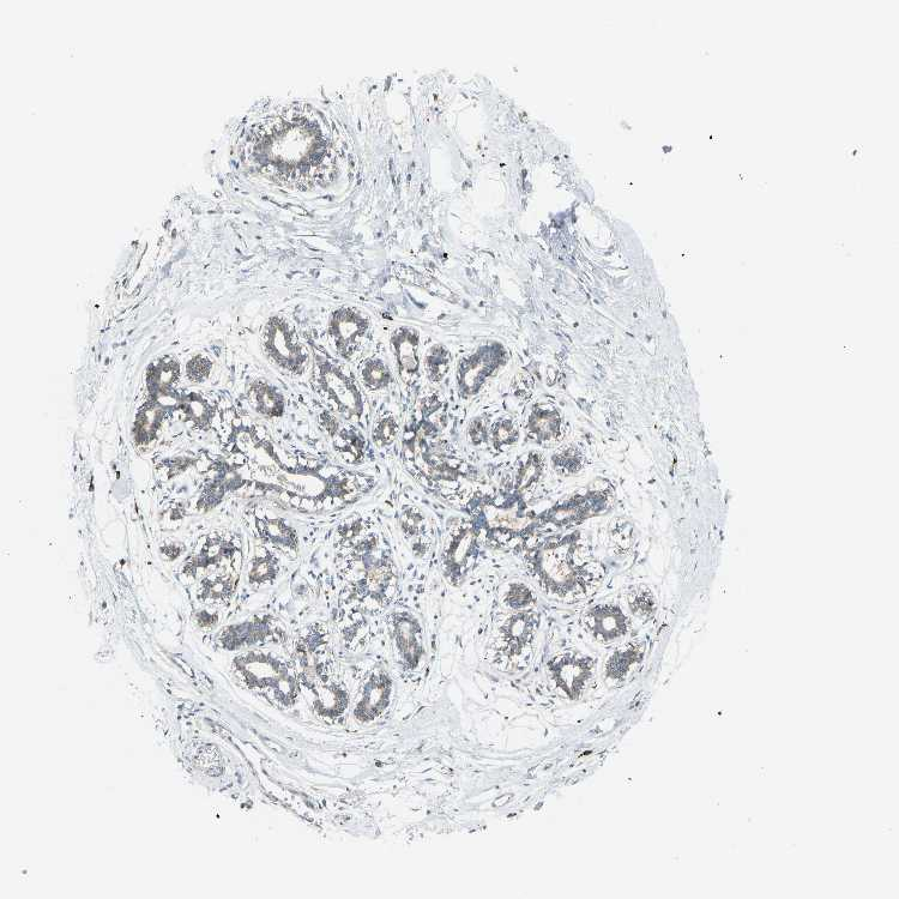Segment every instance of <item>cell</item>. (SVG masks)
<instances>
[{"label": "cell", "instance_id": "19", "mask_svg": "<svg viewBox=\"0 0 899 899\" xmlns=\"http://www.w3.org/2000/svg\"><path fill=\"white\" fill-rule=\"evenodd\" d=\"M280 561L279 557L268 546L258 547L250 560L249 567H247V581L253 587H265V585L274 584L280 577Z\"/></svg>", "mask_w": 899, "mask_h": 899}, {"label": "cell", "instance_id": "4", "mask_svg": "<svg viewBox=\"0 0 899 899\" xmlns=\"http://www.w3.org/2000/svg\"><path fill=\"white\" fill-rule=\"evenodd\" d=\"M352 587L360 600L385 603L395 588L397 569L390 549L380 545L377 534L368 533L349 545Z\"/></svg>", "mask_w": 899, "mask_h": 899}, {"label": "cell", "instance_id": "11", "mask_svg": "<svg viewBox=\"0 0 899 899\" xmlns=\"http://www.w3.org/2000/svg\"><path fill=\"white\" fill-rule=\"evenodd\" d=\"M392 638L404 667L415 669L425 655L424 633L418 618L409 611H397L391 617Z\"/></svg>", "mask_w": 899, "mask_h": 899}, {"label": "cell", "instance_id": "3", "mask_svg": "<svg viewBox=\"0 0 899 899\" xmlns=\"http://www.w3.org/2000/svg\"><path fill=\"white\" fill-rule=\"evenodd\" d=\"M538 516L520 493L497 494L476 500L472 521L481 539L491 543L526 541L538 528Z\"/></svg>", "mask_w": 899, "mask_h": 899}, {"label": "cell", "instance_id": "2", "mask_svg": "<svg viewBox=\"0 0 899 899\" xmlns=\"http://www.w3.org/2000/svg\"><path fill=\"white\" fill-rule=\"evenodd\" d=\"M311 371L318 395L330 412L361 430L370 426L366 392L357 376L347 370L346 362L315 352Z\"/></svg>", "mask_w": 899, "mask_h": 899}, {"label": "cell", "instance_id": "27", "mask_svg": "<svg viewBox=\"0 0 899 899\" xmlns=\"http://www.w3.org/2000/svg\"><path fill=\"white\" fill-rule=\"evenodd\" d=\"M638 659V651L635 648H627L619 650L609 657L606 663V674L608 678L620 679L629 671L630 667Z\"/></svg>", "mask_w": 899, "mask_h": 899}, {"label": "cell", "instance_id": "17", "mask_svg": "<svg viewBox=\"0 0 899 899\" xmlns=\"http://www.w3.org/2000/svg\"><path fill=\"white\" fill-rule=\"evenodd\" d=\"M357 378L368 394H382L397 382L394 366L380 355H370L358 362Z\"/></svg>", "mask_w": 899, "mask_h": 899}, {"label": "cell", "instance_id": "22", "mask_svg": "<svg viewBox=\"0 0 899 899\" xmlns=\"http://www.w3.org/2000/svg\"><path fill=\"white\" fill-rule=\"evenodd\" d=\"M401 432L402 428L397 416L392 413H385L378 416L371 425V442L379 450L390 449L397 443Z\"/></svg>", "mask_w": 899, "mask_h": 899}, {"label": "cell", "instance_id": "13", "mask_svg": "<svg viewBox=\"0 0 899 899\" xmlns=\"http://www.w3.org/2000/svg\"><path fill=\"white\" fill-rule=\"evenodd\" d=\"M583 625L595 641L613 643L626 635L629 630V619L620 606L602 602L585 612Z\"/></svg>", "mask_w": 899, "mask_h": 899}, {"label": "cell", "instance_id": "5", "mask_svg": "<svg viewBox=\"0 0 899 899\" xmlns=\"http://www.w3.org/2000/svg\"><path fill=\"white\" fill-rule=\"evenodd\" d=\"M372 327L371 317L359 307H336L329 313L324 333L333 357L346 364L357 361L371 339Z\"/></svg>", "mask_w": 899, "mask_h": 899}, {"label": "cell", "instance_id": "26", "mask_svg": "<svg viewBox=\"0 0 899 899\" xmlns=\"http://www.w3.org/2000/svg\"><path fill=\"white\" fill-rule=\"evenodd\" d=\"M529 430L534 438L547 442L558 436L560 420L551 413H541L530 420Z\"/></svg>", "mask_w": 899, "mask_h": 899}, {"label": "cell", "instance_id": "20", "mask_svg": "<svg viewBox=\"0 0 899 899\" xmlns=\"http://www.w3.org/2000/svg\"><path fill=\"white\" fill-rule=\"evenodd\" d=\"M398 527L404 538L413 543L415 553L422 555L427 552V545L422 542L427 530V518L418 506L410 504L402 506L398 515Z\"/></svg>", "mask_w": 899, "mask_h": 899}, {"label": "cell", "instance_id": "10", "mask_svg": "<svg viewBox=\"0 0 899 899\" xmlns=\"http://www.w3.org/2000/svg\"><path fill=\"white\" fill-rule=\"evenodd\" d=\"M420 335L416 329L398 325L389 335V349L397 378L413 384L420 376Z\"/></svg>", "mask_w": 899, "mask_h": 899}, {"label": "cell", "instance_id": "32", "mask_svg": "<svg viewBox=\"0 0 899 899\" xmlns=\"http://www.w3.org/2000/svg\"><path fill=\"white\" fill-rule=\"evenodd\" d=\"M468 437L470 443L475 446L484 444L487 440L486 426L482 420H474L468 428Z\"/></svg>", "mask_w": 899, "mask_h": 899}, {"label": "cell", "instance_id": "31", "mask_svg": "<svg viewBox=\"0 0 899 899\" xmlns=\"http://www.w3.org/2000/svg\"><path fill=\"white\" fill-rule=\"evenodd\" d=\"M609 536L618 549L629 548L632 542V528L629 523L618 521L613 524Z\"/></svg>", "mask_w": 899, "mask_h": 899}, {"label": "cell", "instance_id": "12", "mask_svg": "<svg viewBox=\"0 0 899 899\" xmlns=\"http://www.w3.org/2000/svg\"><path fill=\"white\" fill-rule=\"evenodd\" d=\"M594 662L589 656L564 654L555 657L548 665L555 685L569 697H577L593 677Z\"/></svg>", "mask_w": 899, "mask_h": 899}, {"label": "cell", "instance_id": "9", "mask_svg": "<svg viewBox=\"0 0 899 899\" xmlns=\"http://www.w3.org/2000/svg\"><path fill=\"white\" fill-rule=\"evenodd\" d=\"M318 425L343 460L354 464L364 460L367 440L360 427L349 424L329 409L319 412Z\"/></svg>", "mask_w": 899, "mask_h": 899}, {"label": "cell", "instance_id": "18", "mask_svg": "<svg viewBox=\"0 0 899 899\" xmlns=\"http://www.w3.org/2000/svg\"><path fill=\"white\" fill-rule=\"evenodd\" d=\"M270 633V618L255 617L227 627L222 633L221 641L226 649L235 650L261 642Z\"/></svg>", "mask_w": 899, "mask_h": 899}, {"label": "cell", "instance_id": "30", "mask_svg": "<svg viewBox=\"0 0 899 899\" xmlns=\"http://www.w3.org/2000/svg\"><path fill=\"white\" fill-rule=\"evenodd\" d=\"M518 434L514 425L509 421L498 422L492 428V440L496 448H503L516 442Z\"/></svg>", "mask_w": 899, "mask_h": 899}, {"label": "cell", "instance_id": "29", "mask_svg": "<svg viewBox=\"0 0 899 899\" xmlns=\"http://www.w3.org/2000/svg\"><path fill=\"white\" fill-rule=\"evenodd\" d=\"M583 457L575 448H567L553 457L554 468L564 475L576 474L581 470Z\"/></svg>", "mask_w": 899, "mask_h": 899}, {"label": "cell", "instance_id": "24", "mask_svg": "<svg viewBox=\"0 0 899 899\" xmlns=\"http://www.w3.org/2000/svg\"><path fill=\"white\" fill-rule=\"evenodd\" d=\"M543 472L542 462L539 456L530 455L527 461L522 463L520 469L517 470L514 492L523 496L524 492L533 488L541 479Z\"/></svg>", "mask_w": 899, "mask_h": 899}, {"label": "cell", "instance_id": "7", "mask_svg": "<svg viewBox=\"0 0 899 899\" xmlns=\"http://www.w3.org/2000/svg\"><path fill=\"white\" fill-rule=\"evenodd\" d=\"M481 535L472 521L458 524L446 536L442 549L443 576L452 587H460L466 581L478 560Z\"/></svg>", "mask_w": 899, "mask_h": 899}, {"label": "cell", "instance_id": "23", "mask_svg": "<svg viewBox=\"0 0 899 899\" xmlns=\"http://www.w3.org/2000/svg\"><path fill=\"white\" fill-rule=\"evenodd\" d=\"M425 372L432 383L442 382L448 374L451 365V357L444 346H434L426 353Z\"/></svg>", "mask_w": 899, "mask_h": 899}, {"label": "cell", "instance_id": "16", "mask_svg": "<svg viewBox=\"0 0 899 899\" xmlns=\"http://www.w3.org/2000/svg\"><path fill=\"white\" fill-rule=\"evenodd\" d=\"M392 679L384 671L373 672L367 678L361 690V696L355 709L362 721L374 720L388 707L392 693Z\"/></svg>", "mask_w": 899, "mask_h": 899}, {"label": "cell", "instance_id": "25", "mask_svg": "<svg viewBox=\"0 0 899 899\" xmlns=\"http://www.w3.org/2000/svg\"><path fill=\"white\" fill-rule=\"evenodd\" d=\"M535 602L536 595L533 589L522 582L511 583L503 597L504 606L515 612L526 611L532 608Z\"/></svg>", "mask_w": 899, "mask_h": 899}, {"label": "cell", "instance_id": "14", "mask_svg": "<svg viewBox=\"0 0 899 899\" xmlns=\"http://www.w3.org/2000/svg\"><path fill=\"white\" fill-rule=\"evenodd\" d=\"M540 626L539 614L532 608L515 612L500 627V644L510 657L520 656L533 643Z\"/></svg>", "mask_w": 899, "mask_h": 899}, {"label": "cell", "instance_id": "28", "mask_svg": "<svg viewBox=\"0 0 899 899\" xmlns=\"http://www.w3.org/2000/svg\"><path fill=\"white\" fill-rule=\"evenodd\" d=\"M627 602H629L631 612L638 618H649L655 612L656 602L648 589L631 591Z\"/></svg>", "mask_w": 899, "mask_h": 899}, {"label": "cell", "instance_id": "6", "mask_svg": "<svg viewBox=\"0 0 899 899\" xmlns=\"http://www.w3.org/2000/svg\"><path fill=\"white\" fill-rule=\"evenodd\" d=\"M263 343L265 352L276 367L292 377H303L311 370L313 353L291 319L283 316L271 318L264 328Z\"/></svg>", "mask_w": 899, "mask_h": 899}, {"label": "cell", "instance_id": "1", "mask_svg": "<svg viewBox=\"0 0 899 899\" xmlns=\"http://www.w3.org/2000/svg\"><path fill=\"white\" fill-rule=\"evenodd\" d=\"M524 565L549 599L573 603L584 599L600 581V567L590 557L581 530L547 536L524 548Z\"/></svg>", "mask_w": 899, "mask_h": 899}, {"label": "cell", "instance_id": "15", "mask_svg": "<svg viewBox=\"0 0 899 899\" xmlns=\"http://www.w3.org/2000/svg\"><path fill=\"white\" fill-rule=\"evenodd\" d=\"M257 532L263 545L270 546L288 555H297L300 551L298 529L286 517L264 512L256 518Z\"/></svg>", "mask_w": 899, "mask_h": 899}, {"label": "cell", "instance_id": "21", "mask_svg": "<svg viewBox=\"0 0 899 899\" xmlns=\"http://www.w3.org/2000/svg\"><path fill=\"white\" fill-rule=\"evenodd\" d=\"M257 412L268 419H281L287 412L285 395L269 384L258 383L252 390Z\"/></svg>", "mask_w": 899, "mask_h": 899}, {"label": "cell", "instance_id": "8", "mask_svg": "<svg viewBox=\"0 0 899 899\" xmlns=\"http://www.w3.org/2000/svg\"><path fill=\"white\" fill-rule=\"evenodd\" d=\"M609 491L590 490L573 494L570 498L554 504L538 516V526H554L570 529L608 511L611 505Z\"/></svg>", "mask_w": 899, "mask_h": 899}]
</instances>
